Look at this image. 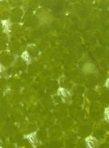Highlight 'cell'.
Returning a JSON list of instances; mask_svg holds the SVG:
<instances>
[{
  "label": "cell",
  "instance_id": "cell-1",
  "mask_svg": "<svg viewBox=\"0 0 109 148\" xmlns=\"http://www.w3.org/2000/svg\"><path fill=\"white\" fill-rule=\"evenodd\" d=\"M24 138L26 139L33 148H36L39 145V140L37 138V131H35L28 134L24 135Z\"/></svg>",
  "mask_w": 109,
  "mask_h": 148
},
{
  "label": "cell",
  "instance_id": "cell-2",
  "mask_svg": "<svg viewBox=\"0 0 109 148\" xmlns=\"http://www.w3.org/2000/svg\"><path fill=\"white\" fill-rule=\"evenodd\" d=\"M86 147L87 148H98L99 143L97 138L92 135L89 136L85 138Z\"/></svg>",
  "mask_w": 109,
  "mask_h": 148
},
{
  "label": "cell",
  "instance_id": "cell-3",
  "mask_svg": "<svg viewBox=\"0 0 109 148\" xmlns=\"http://www.w3.org/2000/svg\"><path fill=\"white\" fill-rule=\"evenodd\" d=\"M57 94L59 96H60L61 99L63 100L68 99V98H69L71 96V91L68 90V89H66V88L61 87L58 88L57 91Z\"/></svg>",
  "mask_w": 109,
  "mask_h": 148
},
{
  "label": "cell",
  "instance_id": "cell-4",
  "mask_svg": "<svg viewBox=\"0 0 109 148\" xmlns=\"http://www.w3.org/2000/svg\"><path fill=\"white\" fill-rule=\"evenodd\" d=\"M1 24H2L3 32L6 34H9L11 31L12 23L9 20H1Z\"/></svg>",
  "mask_w": 109,
  "mask_h": 148
},
{
  "label": "cell",
  "instance_id": "cell-5",
  "mask_svg": "<svg viewBox=\"0 0 109 148\" xmlns=\"http://www.w3.org/2000/svg\"><path fill=\"white\" fill-rule=\"evenodd\" d=\"M21 58H22V59L27 64H30L31 63V62H32L31 56H30L29 52L26 51L22 53V54L21 55Z\"/></svg>",
  "mask_w": 109,
  "mask_h": 148
},
{
  "label": "cell",
  "instance_id": "cell-6",
  "mask_svg": "<svg viewBox=\"0 0 109 148\" xmlns=\"http://www.w3.org/2000/svg\"><path fill=\"white\" fill-rule=\"evenodd\" d=\"M104 120L109 125V107H106L104 111Z\"/></svg>",
  "mask_w": 109,
  "mask_h": 148
},
{
  "label": "cell",
  "instance_id": "cell-7",
  "mask_svg": "<svg viewBox=\"0 0 109 148\" xmlns=\"http://www.w3.org/2000/svg\"><path fill=\"white\" fill-rule=\"evenodd\" d=\"M104 87H106V89L109 90V77H108V78L106 79V82H105V83H104Z\"/></svg>",
  "mask_w": 109,
  "mask_h": 148
},
{
  "label": "cell",
  "instance_id": "cell-8",
  "mask_svg": "<svg viewBox=\"0 0 109 148\" xmlns=\"http://www.w3.org/2000/svg\"><path fill=\"white\" fill-rule=\"evenodd\" d=\"M5 69H6L5 66H3V65L2 64H1V66H0V72H1V73H2L3 71H5Z\"/></svg>",
  "mask_w": 109,
  "mask_h": 148
},
{
  "label": "cell",
  "instance_id": "cell-9",
  "mask_svg": "<svg viewBox=\"0 0 109 148\" xmlns=\"http://www.w3.org/2000/svg\"><path fill=\"white\" fill-rule=\"evenodd\" d=\"M0 148H3V147H0Z\"/></svg>",
  "mask_w": 109,
  "mask_h": 148
}]
</instances>
